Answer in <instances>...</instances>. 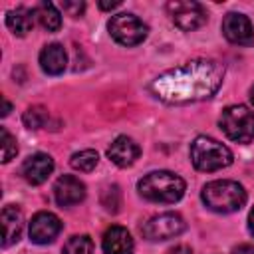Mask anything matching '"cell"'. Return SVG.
Listing matches in <instances>:
<instances>
[{"label": "cell", "mask_w": 254, "mask_h": 254, "mask_svg": "<svg viewBox=\"0 0 254 254\" xmlns=\"http://www.w3.org/2000/svg\"><path fill=\"white\" fill-rule=\"evenodd\" d=\"M232 159V151L212 137L200 135L190 143V161L196 171L214 173L228 167Z\"/></svg>", "instance_id": "cell-4"}, {"label": "cell", "mask_w": 254, "mask_h": 254, "mask_svg": "<svg viewBox=\"0 0 254 254\" xmlns=\"http://www.w3.org/2000/svg\"><path fill=\"white\" fill-rule=\"evenodd\" d=\"M248 230H250V234L254 236V208H252L250 214H248Z\"/></svg>", "instance_id": "cell-28"}, {"label": "cell", "mask_w": 254, "mask_h": 254, "mask_svg": "<svg viewBox=\"0 0 254 254\" xmlns=\"http://www.w3.org/2000/svg\"><path fill=\"white\" fill-rule=\"evenodd\" d=\"M167 12L177 28L183 32H192L206 22V12L198 2L192 0H171L167 2Z\"/></svg>", "instance_id": "cell-8"}, {"label": "cell", "mask_w": 254, "mask_h": 254, "mask_svg": "<svg viewBox=\"0 0 254 254\" xmlns=\"http://www.w3.org/2000/svg\"><path fill=\"white\" fill-rule=\"evenodd\" d=\"M141 155L139 145L127 137V135H119L113 139V143L107 149V157L117 165V167H131Z\"/></svg>", "instance_id": "cell-13"}, {"label": "cell", "mask_w": 254, "mask_h": 254, "mask_svg": "<svg viewBox=\"0 0 254 254\" xmlns=\"http://www.w3.org/2000/svg\"><path fill=\"white\" fill-rule=\"evenodd\" d=\"M2 246H10L20 240L22 236V226H24V216L18 206H4L2 208Z\"/></svg>", "instance_id": "cell-14"}, {"label": "cell", "mask_w": 254, "mask_h": 254, "mask_svg": "<svg viewBox=\"0 0 254 254\" xmlns=\"http://www.w3.org/2000/svg\"><path fill=\"white\" fill-rule=\"evenodd\" d=\"M218 123L224 135L236 143H250L254 139V111L246 105H228Z\"/></svg>", "instance_id": "cell-5"}, {"label": "cell", "mask_w": 254, "mask_h": 254, "mask_svg": "<svg viewBox=\"0 0 254 254\" xmlns=\"http://www.w3.org/2000/svg\"><path fill=\"white\" fill-rule=\"evenodd\" d=\"M64 254H93V240L87 234H75L64 244Z\"/></svg>", "instance_id": "cell-21"}, {"label": "cell", "mask_w": 254, "mask_h": 254, "mask_svg": "<svg viewBox=\"0 0 254 254\" xmlns=\"http://www.w3.org/2000/svg\"><path fill=\"white\" fill-rule=\"evenodd\" d=\"M107 28L111 38L121 46H137L147 38L149 32L147 24L135 14H115L111 16Z\"/></svg>", "instance_id": "cell-6"}, {"label": "cell", "mask_w": 254, "mask_h": 254, "mask_svg": "<svg viewBox=\"0 0 254 254\" xmlns=\"http://www.w3.org/2000/svg\"><path fill=\"white\" fill-rule=\"evenodd\" d=\"M224 77V65L214 60H192L163 71L153 79L151 91L157 99L173 105L194 103L212 97Z\"/></svg>", "instance_id": "cell-1"}, {"label": "cell", "mask_w": 254, "mask_h": 254, "mask_svg": "<svg viewBox=\"0 0 254 254\" xmlns=\"http://www.w3.org/2000/svg\"><path fill=\"white\" fill-rule=\"evenodd\" d=\"M103 252L105 254H133V238L127 228L111 226L103 234Z\"/></svg>", "instance_id": "cell-15"}, {"label": "cell", "mask_w": 254, "mask_h": 254, "mask_svg": "<svg viewBox=\"0 0 254 254\" xmlns=\"http://www.w3.org/2000/svg\"><path fill=\"white\" fill-rule=\"evenodd\" d=\"M0 133H2V163H8V161H12L16 157L18 145H16V139L8 133L6 127H2Z\"/></svg>", "instance_id": "cell-23"}, {"label": "cell", "mask_w": 254, "mask_h": 254, "mask_svg": "<svg viewBox=\"0 0 254 254\" xmlns=\"http://www.w3.org/2000/svg\"><path fill=\"white\" fill-rule=\"evenodd\" d=\"M2 103H4V109H2V115L6 117V115L10 113V109H12V105L8 103V99H6V97H2Z\"/></svg>", "instance_id": "cell-29"}, {"label": "cell", "mask_w": 254, "mask_h": 254, "mask_svg": "<svg viewBox=\"0 0 254 254\" xmlns=\"http://www.w3.org/2000/svg\"><path fill=\"white\" fill-rule=\"evenodd\" d=\"M67 65V56L62 44H48L40 52V67L48 75H60Z\"/></svg>", "instance_id": "cell-16"}, {"label": "cell", "mask_w": 254, "mask_h": 254, "mask_svg": "<svg viewBox=\"0 0 254 254\" xmlns=\"http://www.w3.org/2000/svg\"><path fill=\"white\" fill-rule=\"evenodd\" d=\"M185 181L171 173V171H153L145 175L137 189L139 194L151 202H161V204H173L185 194Z\"/></svg>", "instance_id": "cell-2"}, {"label": "cell", "mask_w": 254, "mask_h": 254, "mask_svg": "<svg viewBox=\"0 0 254 254\" xmlns=\"http://www.w3.org/2000/svg\"><path fill=\"white\" fill-rule=\"evenodd\" d=\"M97 153L93 149H83L79 153H73L71 159H69V165L75 169V171H81V173H89L97 167Z\"/></svg>", "instance_id": "cell-19"}, {"label": "cell", "mask_w": 254, "mask_h": 254, "mask_svg": "<svg viewBox=\"0 0 254 254\" xmlns=\"http://www.w3.org/2000/svg\"><path fill=\"white\" fill-rule=\"evenodd\" d=\"M121 2L119 0H115V2H99V8L101 10H113V8H117Z\"/></svg>", "instance_id": "cell-27"}, {"label": "cell", "mask_w": 254, "mask_h": 254, "mask_svg": "<svg viewBox=\"0 0 254 254\" xmlns=\"http://www.w3.org/2000/svg\"><path fill=\"white\" fill-rule=\"evenodd\" d=\"M187 228V222L181 214L177 212H163V214H157V216H151L141 232L147 240L151 242H159V240H169V238H175L179 234H183Z\"/></svg>", "instance_id": "cell-7"}, {"label": "cell", "mask_w": 254, "mask_h": 254, "mask_svg": "<svg viewBox=\"0 0 254 254\" xmlns=\"http://www.w3.org/2000/svg\"><path fill=\"white\" fill-rule=\"evenodd\" d=\"M62 8H64V12H67L69 16H79V14H83L85 4H83V2H64Z\"/></svg>", "instance_id": "cell-24"}, {"label": "cell", "mask_w": 254, "mask_h": 254, "mask_svg": "<svg viewBox=\"0 0 254 254\" xmlns=\"http://www.w3.org/2000/svg\"><path fill=\"white\" fill-rule=\"evenodd\" d=\"M30 240L36 244H50L60 232H62V222L54 212H38L34 214L30 222Z\"/></svg>", "instance_id": "cell-10"}, {"label": "cell", "mask_w": 254, "mask_h": 254, "mask_svg": "<svg viewBox=\"0 0 254 254\" xmlns=\"http://www.w3.org/2000/svg\"><path fill=\"white\" fill-rule=\"evenodd\" d=\"M101 204L105 206V210H111V212H117L119 210V204H121V192H119V187L113 185V187H107L101 194Z\"/></svg>", "instance_id": "cell-22"}, {"label": "cell", "mask_w": 254, "mask_h": 254, "mask_svg": "<svg viewBox=\"0 0 254 254\" xmlns=\"http://www.w3.org/2000/svg\"><path fill=\"white\" fill-rule=\"evenodd\" d=\"M167 254H192V250L187 244H179V246H173L171 250H167Z\"/></svg>", "instance_id": "cell-26"}, {"label": "cell", "mask_w": 254, "mask_h": 254, "mask_svg": "<svg viewBox=\"0 0 254 254\" xmlns=\"http://www.w3.org/2000/svg\"><path fill=\"white\" fill-rule=\"evenodd\" d=\"M202 202L214 212H222V214L236 212L246 202V190L236 181H228V179L212 181L206 183L202 189Z\"/></svg>", "instance_id": "cell-3"}, {"label": "cell", "mask_w": 254, "mask_h": 254, "mask_svg": "<svg viewBox=\"0 0 254 254\" xmlns=\"http://www.w3.org/2000/svg\"><path fill=\"white\" fill-rule=\"evenodd\" d=\"M22 119H24V125L28 129H42V127H46V123L50 119V113L42 105H32V107H28L24 111V117Z\"/></svg>", "instance_id": "cell-20"}, {"label": "cell", "mask_w": 254, "mask_h": 254, "mask_svg": "<svg viewBox=\"0 0 254 254\" xmlns=\"http://www.w3.org/2000/svg\"><path fill=\"white\" fill-rule=\"evenodd\" d=\"M250 101H252V105H254V85H252V89H250Z\"/></svg>", "instance_id": "cell-30"}, {"label": "cell", "mask_w": 254, "mask_h": 254, "mask_svg": "<svg viewBox=\"0 0 254 254\" xmlns=\"http://www.w3.org/2000/svg\"><path fill=\"white\" fill-rule=\"evenodd\" d=\"M54 198L60 206H73L85 198V185L73 175H64L54 185Z\"/></svg>", "instance_id": "cell-11"}, {"label": "cell", "mask_w": 254, "mask_h": 254, "mask_svg": "<svg viewBox=\"0 0 254 254\" xmlns=\"http://www.w3.org/2000/svg\"><path fill=\"white\" fill-rule=\"evenodd\" d=\"M232 254H254V244H240L232 250Z\"/></svg>", "instance_id": "cell-25"}, {"label": "cell", "mask_w": 254, "mask_h": 254, "mask_svg": "<svg viewBox=\"0 0 254 254\" xmlns=\"http://www.w3.org/2000/svg\"><path fill=\"white\" fill-rule=\"evenodd\" d=\"M34 10H28L24 6H18L14 10L6 12V26L16 34V36H26L34 28Z\"/></svg>", "instance_id": "cell-17"}, {"label": "cell", "mask_w": 254, "mask_h": 254, "mask_svg": "<svg viewBox=\"0 0 254 254\" xmlns=\"http://www.w3.org/2000/svg\"><path fill=\"white\" fill-rule=\"evenodd\" d=\"M54 171V159L48 153H34L22 165V175L30 185H42Z\"/></svg>", "instance_id": "cell-12"}, {"label": "cell", "mask_w": 254, "mask_h": 254, "mask_svg": "<svg viewBox=\"0 0 254 254\" xmlns=\"http://www.w3.org/2000/svg\"><path fill=\"white\" fill-rule=\"evenodd\" d=\"M34 14H36V18H38V22L42 24L44 30H48V32H58L60 30L62 16H60L58 8L52 2H40L34 8Z\"/></svg>", "instance_id": "cell-18"}, {"label": "cell", "mask_w": 254, "mask_h": 254, "mask_svg": "<svg viewBox=\"0 0 254 254\" xmlns=\"http://www.w3.org/2000/svg\"><path fill=\"white\" fill-rule=\"evenodd\" d=\"M222 34L230 44L252 46L254 44V28L248 16L240 12H228L222 20Z\"/></svg>", "instance_id": "cell-9"}]
</instances>
